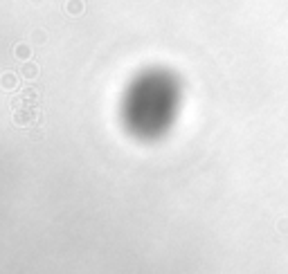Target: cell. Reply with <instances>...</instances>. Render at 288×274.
<instances>
[{"label":"cell","mask_w":288,"mask_h":274,"mask_svg":"<svg viewBox=\"0 0 288 274\" xmlns=\"http://www.w3.org/2000/svg\"><path fill=\"white\" fill-rule=\"evenodd\" d=\"M14 121L20 124V126L36 124L39 121V110H36L34 106H20V108H16V112H14Z\"/></svg>","instance_id":"obj_1"},{"label":"cell","mask_w":288,"mask_h":274,"mask_svg":"<svg viewBox=\"0 0 288 274\" xmlns=\"http://www.w3.org/2000/svg\"><path fill=\"white\" fill-rule=\"evenodd\" d=\"M39 72H41L39 66H36V63H32V61H25L23 68H20V74H23V79H30V81L39 77Z\"/></svg>","instance_id":"obj_2"},{"label":"cell","mask_w":288,"mask_h":274,"mask_svg":"<svg viewBox=\"0 0 288 274\" xmlns=\"http://www.w3.org/2000/svg\"><path fill=\"white\" fill-rule=\"evenodd\" d=\"M20 101H23V106H36L39 104V93L34 88H25L20 93Z\"/></svg>","instance_id":"obj_3"},{"label":"cell","mask_w":288,"mask_h":274,"mask_svg":"<svg viewBox=\"0 0 288 274\" xmlns=\"http://www.w3.org/2000/svg\"><path fill=\"white\" fill-rule=\"evenodd\" d=\"M0 88H5V90H14V88H18V77H16L14 72L3 74V77H0Z\"/></svg>","instance_id":"obj_4"},{"label":"cell","mask_w":288,"mask_h":274,"mask_svg":"<svg viewBox=\"0 0 288 274\" xmlns=\"http://www.w3.org/2000/svg\"><path fill=\"white\" fill-rule=\"evenodd\" d=\"M14 54L20 58V61H27V58L32 56V47L30 45H25V43H20V45H16V50H14Z\"/></svg>","instance_id":"obj_5"},{"label":"cell","mask_w":288,"mask_h":274,"mask_svg":"<svg viewBox=\"0 0 288 274\" xmlns=\"http://www.w3.org/2000/svg\"><path fill=\"white\" fill-rule=\"evenodd\" d=\"M66 12L72 14V16H79L81 12H84V3H81V0H68Z\"/></svg>","instance_id":"obj_6"},{"label":"cell","mask_w":288,"mask_h":274,"mask_svg":"<svg viewBox=\"0 0 288 274\" xmlns=\"http://www.w3.org/2000/svg\"><path fill=\"white\" fill-rule=\"evenodd\" d=\"M34 39H39V41H45V34H43V32H36V34H34Z\"/></svg>","instance_id":"obj_7"}]
</instances>
